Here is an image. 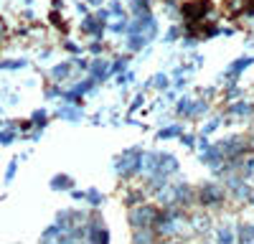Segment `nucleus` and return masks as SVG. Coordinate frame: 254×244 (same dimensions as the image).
<instances>
[{
  "mask_svg": "<svg viewBox=\"0 0 254 244\" xmlns=\"http://www.w3.org/2000/svg\"><path fill=\"white\" fill-rule=\"evenodd\" d=\"M155 219H158V211L150 209V206H137L130 211V221L132 227H142V229H150L155 227Z\"/></svg>",
  "mask_w": 254,
  "mask_h": 244,
  "instance_id": "nucleus-1",
  "label": "nucleus"
},
{
  "mask_svg": "<svg viewBox=\"0 0 254 244\" xmlns=\"http://www.w3.org/2000/svg\"><path fill=\"white\" fill-rule=\"evenodd\" d=\"M208 0H193V3H186L183 5V15L190 20V23H196L198 18H203L206 13H208Z\"/></svg>",
  "mask_w": 254,
  "mask_h": 244,
  "instance_id": "nucleus-2",
  "label": "nucleus"
},
{
  "mask_svg": "<svg viewBox=\"0 0 254 244\" xmlns=\"http://www.w3.org/2000/svg\"><path fill=\"white\" fill-rule=\"evenodd\" d=\"M137 163H140V153L137 150H127L122 158H120V173L122 176H127V173H135L137 171Z\"/></svg>",
  "mask_w": 254,
  "mask_h": 244,
  "instance_id": "nucleus-3",
  "label": "nucleus"
},
{
  "mask_svg": "<svg viewBox=\"0 0 254 244\" xmlns=\"http://www.w3.org/2000/svg\"><path fill=\"white\" fill-rule=\"evenodd\" d=\"M178 171V160L173 158V155H158V171H155V176H171V173H176Z\"/></svg>",
  "mask_w": 254,
  "mask_h": 244,
  "instance_id": "nucleus-4",
  "label": "nucleus"
},
{
  "mask_svg": "<svg viewBox=\"0 0 254 244\" xmlns=\"http://www.w3.org/2000/svg\"><path fill=\"white\" fill-rule=\"evenodd\" d=\"M221 191L214 186V183H208V186H203V191H201V198H203V203H216V201H221Z\"/></svg>",
  "mask_w": 254,
  "mask_h": 244,
  "instance_id": "nucleus-5",
  "label": "nucleus"
},
{
  "mask_svg": "<svg viewBox=\"0 0 254 244\" xmlns=\"http://www.w3.org/2000/svg\"><path fill=\"white\" fill-rule=\"evenodd\" d=\"M249 64H252V56H244V59H237V61H234V64H231V66H229V71H226V76H229V79H237V74H239V71H244V69H247Z\"/></svg>",
  "mask_w": 254,
  "mask_h": 244,
  "instance_id": "nucleus-6",
  "label": "nucleus"
},
{
  "mask_svg": "<svg viewBox=\"0 0 254 244\" xmlns=\"http://www.w3.org/2000/svg\"><path fill=\"white\" fill-rule=\"evenodd\" d=\"M81 28L87 31V33H94V36H102V28H104V23H102V18H87L81 23Z\"/></svg>",
  "mask_w": 254,
  "mask_h": 244,
  "instance_id": "nucleus-7",
  "label": "nucleus"
},
{
  "mask_svg": "<svg viewBox=\"0 0 254 244\" xmlns=\"http://www.w3.org/2000/svg\"><path fill=\"white\" fill-rule=\"evenodd\" d=\"M89 229H92V234H89V239H92V242H107V239H110L107 229H102V224H97V221L92 224Z\"/></svg>",
  "mask_w": 254,
  "mask_h": 244,
  "instance_id": "nucleus-8",
  "label": "nucleus"
},
{
  "mask_svg": "<svg viewBox=\"0 0 254 244\" xmlns=\"http://www.w3.org/2000/svg\"><path fill=\"white\" fill-rule=\"evenodd\" d=\"M249 5V0H226V10L231 15H237V13H244Z\"/></svg>",
  "mask_w": 254,
  "mask_h": 244,
  "instance_id": "nucleus-9",
  "label": "nucleus"
},
{
  "mask_svg": "<svg viewBox=\"0 0 254 244\" xmlns=\"http://www.w3.org/2000/svg\"><path fill=\"white\" fill-rule=\"evenodd\" d=\"M59 117H64V120H81V110H79V105H74V107H61V110H59Z\"/></svg>",
  "mask_w": 254,
  "mask_h": 244,
  "instance_id": "nucleus-10",
  "label": "nucleus"
},
{
  "mask_svg": "<svg viewBox=\"0 0 254 244\" xmlns=\"http://www.w3.org/2000/svg\"><path fill=\"white\" fill-rule=\"evenodd\" d=\"M92 74L94 79H104L110 74V66H107V61H94V66H92Z\"/></svg>",
  "mask_w": 254,
  "mask_h": 244,
  "instance_id": "nucleus-11",
  "label": "nucleus"
},
{
  "mask_svg": "<svg viewBox=\"0 0 254 244\" xmlns=\"http://www.w3.org/2000/svg\"><path fill=\"white\" fill-rule=\"evenodd\" d=\"M69 186H71V178H69V176H56V178L51 181V188H54V191L69 188Z\"/></svg>",
  "mask_w": 254,
  "mask_h": 244,
  "instance_id": "nucleus-12",
  "label": "nucleus"
},
{
  "mask_svg": "<svg viewBox=\"0 0 254 244\" xmlns=\"http://www.w3.org/2000/svg\"><path fill=\"white\" fill-rule=\"evenodd\" d=\"M239 239L242 242H254V227H249V224L239 227Z\"/></svg>",
  "mask_w": 254,
  "mask_h": 244,
  "instance_id": "nucleus-13",
  "label": "nucleus"
},
{
  "mask_svg": "<svg viewBox=\"0 0 254 244\" xmlns=\"http://www.w3.org/2000/svg\"><path fill=\"white\" fill-rule=\"evenodd\" d=\"M176 135H181V127L178 125H173V127H165V130H160V140H168V137H176Z\"/></svg>",
  "mask_w": 254,
  "mask_h": 244,
  "instance_id": "nucleus-14",
  "label": "nucleus"
},
{
  "mask_svg": "<svg viewBox=\"0 0 254 244\" xmlns=\"http://www.w3.org/2000/svg\"><path fill=\"white\" fill-rule=\"evenodd\" d=\"M231 112H234V115H249L252 112V105H247V102H237V105L231 107Z\"/></svg>",
  "mask_w": 254,
  "mask_h": 244,
  "instance_id": "nucleus-15",
  "label": "nucleus"
},
{
  "mask_svg": "<svg viewBox=\"0 0 254 244\" xmlns=\"http://www.w3.org/2000/svg\"><path fill=\"white\" fill-rule=\"evenodd\" d=\"M84 198H89V203H92V206H99V203H102V196H99V191H87V193H84Z\"/></svg>",
  "mask_w": 254,
  "mask_h": 244,
  "instance_id": "nucleus-16",
  "label": "nucleus"
},
{
  "mask_svg": "<svg viewBox=\"0 0 254 244\" xmlns=\"http://www.w3.org/2000/svg\"><path fill=\"white\" fill-rule=\"evenodd\" d=\"M0 66H3V69H20V66H26V61H23V59H15V61H3Z\"/></svg>",
  "mask_w": 254,
  "mask_h": 244,
  "instance_id": "nucleus-17",
  "label": "nucleus"
},
{
  "mask_svg": "<svg viewBox=\"0 0 254 244\" xmlns=\"http://www.w3.org/2000/svg\"><path fill=\"white\" fill-rule=\"evenodd\" d=\"M153 87H158V89H165V87H168V76H165V74H158V76L153 79Z\"/></svg>",
  "mask_w": 254,
  "mask_h": 244,
  "instance_id": "nucleus-18",
  "label": "nucleus"
},
{
  "mask_svg": "<svg viewBox=\"0 0 254 244\" xmlns=\"http://www.w3.org/2000/svg\"><path fill=\"white\" fill-rule=\"evenodd\" d=\"M66 74H69V64H61V66L54 69V76H56V79H64Z\"/></svg>",
  "mask_w": 254,
  "mask_h": 244,
  "instance_id": "nucleus-19",
  "label": "nucleus"
},
{
  "mask_svg": "<svg viewBox=\"0 0 254 244\" xmlns=\"http://www.w3.org/2000/svg\"><path fill=\"white\" fill-rule=\"evenodd\" d=\"M178 112H181V115H190V102H188V99H181V102H178Z\"/></svg>",
  "mask_w": 254,
  "mask_h": 244,
  "instance_id": "nucleus-20",
  "label": "nucleus"
},
{
  "mask_svg": "<svg viewBox=\"0 0 254 244\" xmlns=\"http://www.w3.org/2000/svg\"><path fill=\"white\" fill-rule=\"evenodd\" d=\"M33 122H41L38 127H44V122H46V112H44V110H36V112H33Z\"/></svg>",
  "mask_w": 254,
  "mask_h": 244,
  "instance_id": "nucleus-21",
  "label": "nucleus"
},
{
  "mask_svg": "<svg viewBox=\"0 0 254 244\" xmlns=\"http://www.w3.org/2000/svg\"><path fill=\"white\" fill-rule=\"evenodd\" d=\"M15 166H18V160H10V166H8V173H5V181H10L15 176Z\"/></svg>",
  "mask_w": 254,
  "mask_h": 244,
  "instance_id": "nucleus-22",
  "label": "nucleus"
},
{
  "mask_svg": "<svg viewBox=\"0 0 254 244\" xmlns=\"http://www.w3.org/2000/svg\"><path fill=\"white\" fill-rule=\"evenodd\" d=\"M231 239H234V234H231V232H226V229L219 232V242H231Z\"/></svg>",
  "mask_w": 254,
  "mask_h": 244,
  "instance_id": "nucleus-23",
  "label": "nucleus"
},
{
  "mask_svg": "<svg viewBox=\"0 0 254 244\" xmlns=\"http://www.w3.org/2000/svg\"><path fill=\"white\" fill-rule=\"evenodd\" d=\"M10 140H13V130H8V132H0V142H3V145H8Z\"/></svg>",
  "mask_w": 254,
  "mask_h": 244,
  "instance_id": "nucleus-24",
  "label": "nucleus"
},
{
  "mask_svg": "<svg viewBox=\"0 0 254 244\" xmlns=\"http://www.w3.org/2000/svg\"><path fill=\"white\" fill-rule=\"evenodd\" d=\"M89 3H92V5H102V0H89Z\"/></svg>",
  "mask_w": 254,
  "mask_h": 244,
  "instance_id": "nucleus-25",
  "label": "nucleus"
}]
</instances>
